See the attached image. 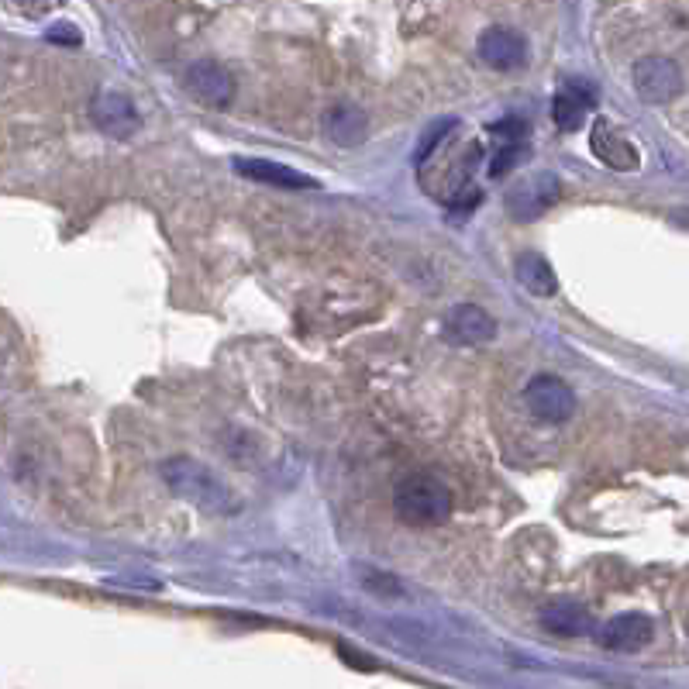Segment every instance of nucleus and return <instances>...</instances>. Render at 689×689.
Returning <instances> with one entry per match:
<instances>
[{
  "label": "nucleus",
  "instance_id": "obj_1",
  "mask_svg": "<svg viewBox=\"0 0 689 689\" xmlns=\"http://www.w3.org/2000/svg\"><path fill=\"white\" fill-rule=\"evenodd\" d=\"M162 479L169 483V490L176 497H183L193 507H200L204 514H231L238 507L235 493L228 490L221 476H214L204 462L187 459V455H176L162 466Z\"/></svg>",
  "mask_w": 689,
  "mask_h": 689
},
{
  "label": "nucleus",
  "instance_id": "obj_2",
  "mask_svg": "<svg viewBox=\"0 0 689 689\" xmlns=\"http://www.w3.org/2000/svg\"><path fill=\"white\" fill-rule=\"evenodd\" d=\"M393 510L404 524L431 528L452 514V493L431 472H410L393 486Z\"/></svg>",
  "mask_w": 689,
  "mask_h": 689
},
{
  "label": "nucleus",
  "instance_id": "obj_3",
  "mask_svg": "<svg viewBox=\"0 0 689 689\" xmlns=\"http://www.w3.org/2000/svg\"><path fill=\"white\" fill-rule=\"evenodd\" d=\"M559 200V176L555 173H531L524 180H517L507 190L503 204H507L510 218L514 221H538L545 211H552V204Z\"/></svg>",
  "mask_w": 689,
  "mask_h": 689
},
{
  "label": "nucleus",
  "instance_id": "obj_4",
  "mask_svg": "<svg viewBox=\"0 0 689 689\" xmlns=\"http://www.w3.org/2000/svg\"><path fill=\"white\" fill-rule=\"evenodd\" d=\"M631 83H634V94L645 100V104H669V100L683 94V73L665 56L638 59L631 69Z\"/></svg>",
  "mask_w": 689,
  "mask_h": 689
},
{
  "label": "nucleus",
  "instance_id": "obj_5",
  "mask_svg": "<svg viewBox=\"0 0 689 689\" xmlns=\"http://www.w3.org/2000/svg\"><path fill=\"white\" fill-rule=\"evenodd\" d=\"M524 404H528V410L538 421L559 424L576 414V393L559 376H534L524 386Z\"/></svg>",
  "mask_w": 689,
  "mask_h": 689
},
{
  "label": "nucleus",
  "instance_id": "obj_6",
  "mask_svg": "<svg viewBox=\"0 0 689 689\" xmlns=\"http://www.w3.org/2000/svg\"><path fill=\"white\" fill-rule=\"evenodd\" d=\"M90 121L111 138H131L138 131V125H142L131 97L118 94V90H100V94L90 100Z\"/></svg>",
  "mask_w": 689,
  "mask_h": 689
},
{
  "label": "nucleus",
  "instance_id": "obj_7",
  "mask_svg": "<svg viewBox=\"0 0 689 689\" xmlns=\"http://www.w3.org/2000/svg\"><path fill=\"white\" fill-rule=\"evenodd\" d=\"M187 90L204 107H228L235 100V76L214 59H200L187 69Z\"/></svg>",
  "mask_w": 689,
  "mask_h": 689
},
{
  "label": "nucleus",
  "instance_id": "obj_8",
  "mask_svg": "<svg viewBox=\"0 0 689 689\" xmlns=\"http://www.w3.org/2000/svg\"><path fill=\"white\" fill-rule=\"evenodd\" d=\"M231 169H235L238 176H245V180L266 183V187H280V190H314V187H321L314 176L297 173V169L283 166V162H269V159H242V156H238L235 162H231Z\"/></svg>",
  "mask_w": 689,
  "mask_h": 689
},
{
  "label": "nucleus",
  "instance_id": "obj_9",
  "mask_svg": "<svg viewBox=\"0 0 689 689\" xmlns=\"http://www.w3.org/2000/svg\"><path fill=\"white\" fill-rule=\"evenodd\" d=\"M445 335L455 345H486L497 338V321L476 304H459L445 317Z\"/></svg>",
  "mask_w": 689,
  "mask_h": 689
},
{
  "label": "nucleus",
  "instance_id": "obj_10",
  "mask_svg": "<svg viewBox=\"0 0 689 689\" xmlns=\"http://www.w3.org/2000/svg\"><path fill=\"white\" fill-rule=\"evenodd\" d=\"M590 149H593V156L603 162V166L617 169V173H634V169H638V162H641L638 149H634L624 135H617V128L607 125V121H596V125H593Z\"/></svg>",
  "mask_w": 689,
  "mask_h": 689
},
{
  "label": "nucleus",
  "instance_id": "obj_11",
  "mask_svg": "<svg viewBox=\"0 0 689 689\" xmlns=\"http://www.w3.org/2000/svg\"><path fill=\"white\" fill-rule=\"evenodd\" d=\"M479 59L493 69H517L528 59V45L510 28H486L479 35Z\"/></svg>",
  "mask_w": 689,
  "mask_h": 689
},
{
  "label": "nucleus",
  "instance_id": "obj_12",
  "mask_svg": "<svg viewBox=\"0 0 689 689\" xmlns=\"http://www.w3.org/2000/svg\"><path fill=\"white\" fill-rule=\"evenodd\" d=\"M652 634H655L652 617L621 614V617H614V621H607V627L600 631V641L610 652H641V648L652 641Z\"/></svg>",
  "mask_w": 689,
  "mask_h": 689
},
{
  "label": "nucleus",
  "instance_id": "obj_13",
  "mask_svg": "<svg viewBox=\"0 0 689 689\" xmlns=\"http://www.w3.org/2000/svg\"><path fill=\"white\" fill-rule=\"evenodd\" d=\"M321 128H324V135H328L335 145H342V149H352V145L366 142L369 118H366V111H359L355 104H338V107H331V111H324Z\"/></svg>",
  "mask_w": 689,
  "mask_h": 689
},
{
  "label": "nucleus",
  "instance_id": "obj_14",
  "mask_svg": "<svg viewBox=\"0 0 689 689\" xmlns=\"http://www.w3.org/2000/svg\"><path fill=\"white\" fill-rule=\"evenodd\" d=\"M541 627L552 634H559V638H583V634L593 631V617L590 610L583 607V603L576 600H555L548 603L545 610H541Z\"/></svg>",
  "mask_w": 689,
  "mask_h": 689
},
{
  "label": "nucleus",
  "instance_id": "obj_15",
  "mask_svg": "<svg viewBox=\"0 0 689 689\" xmlns=\"http://www.w3.org/2000/svg\"><path fill=\"white\" fill-rule=\"evenodd\" d=\"M517 283H521L531 297H555V293H559L555 269L548 266V259L538 252H524L521 259H517Z\"/></svg>",
  "mask_w": 689,
  "mask_h": 689
},
{
  "label": "nucleus",
  "instance_id": "obj_16",
  "mask_svg": "<svg viewBox=\"0 0 689 689\" xmlns=\"http://www.w3.org/2000/svg\"><path fill=\"white\" fill-rule=\"evenodd\" d=\"M455 128H459V121H455V118H445V121H435V125L424 131L421 145H417V152H414V166H417V169L428 166V159L441 149V142H448V138H452Z\"/></svg>",
  "mask_w": 689,
  "mask_h": 689
},
{
  "label": "nucleus",
  "instance_id": "obj_17",
  "mask_svg": "<svg viewBox=\"0 0 689 689\" xmlns=\"http://www.w3.org/2000/svg\"><path fill=\"white\" fill-rule=\"evenodd\" d=\"M521 152H524L521 142H503V149L497 152V159L490 162V176H493V180H497V176H507L510 166H517V162H521Z\"/></svg>",
  "mask_w": 689,
  "mask_h": 689
},
{
  "label": "nucleus",
  "instance_id": "obj_18",
  "mask_svg": "<svg viewBox=\"0 0 689 689\" xmlns=\"http://www.w3.org/2000/svg\"><path fill=\"white\" fill-rule=\"evenodd\" d=\"M45 38H49V42H56V45H66V49H76V45L83 42L80 32H76L73 25H52L49 32H45Z\"/></svg>",
  "mask_w": 689,
  "mask_h": 689
},
{
  "label": "nucleus",
  "instance_id": "obj_19",
  "mask_svg": "<svg viewBox=\"0 0 689 689\" xmlns=\"http://www.w3.org/2000/svg\"><path fill=\"white\" fill-rule=\"evenodd\" d=\"M14 4H18L21 11H28V14H45V11H52L56 4H63V0H14Z\"/></svg>",
  "mask_w": 689,
  "mask_h": 689
}]
</instances>
